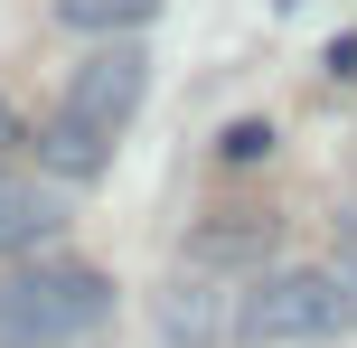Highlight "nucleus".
Segmentation results:
<instances>
[{"label":"nucleus","instance_id":"obj_6","mask_svg":"<svg viewBox=\"0 0 357 348\" xmlns=\"http://www.w3.org/2000/svg\"><path fill=\"white\" fill-rule=\"evenodd\" d=\"M38 160H47L66 188H85V179H104V169H113V132H94V123H75V113H56V123L38 132Z\"/></svg>","mask_w":357,"mask_h":348},{"label":"nucleus","instance_id":"obj_4","mask_svg":"<svg viewBox=\"0 0 357 348\" xmlns=\"http://www.w3.org/2000/svg\"><path fill=\"white\" fill-rule=\"evenodd\" d=\"M235 311H245V292H226V273L188 264V273H169L160 292H151V339L160 348H226Z\"/></svg>","mask_w":357,"mask_h":348},{"label":"nucleus","instance_id":"obj_12","mask_svg":"<svg viewBox=\"0 0 357 348\" xmlns=\"http://www.w3.org/2000/svg\"><path fill=\"white\" fill-rule=\"evenodd\" d=\"M282 10H301V0H282Z\"/></svg>","mask_w":357,"mask_h":348},{"label":"nucleus","instance_id":"obj_1","mask_svg":"<svg viewBox=\"0 0 357 348\" xmlns=\"http://www.w3.org/2000/svg\"><path fill=\"white\" fill-rule=\"evenodd\" d=\"M113 320V273L94 264H29L0 282V348H85Z\"/></svg>","mask_w":357,"mask_h":348},{"label":"nucleus","instance_id":"obj_8","mask_svg":"<svg viewBox=\"0 0 357 348\" xmlns=\"http://www.w3.org/2000/svg\"><path fill=\"white\" fill-rule=\"evenodd\" d=\"M56 19L66 29H94V38H132L160 19V0H56Z\"/></svg>","mask_w":357,"mask_h":348},{"label":"nucleus","instance_id":"obj_11","mask_svg":"<svg viewBox=\"0 0 357 348\" xmlns=\"http://www.w3.org/2000/svg\"><path fill=\"white\" fill-rule=\"evenodd\" d=\"M0 132H10V104H0Z\"/></svg>","mask_w":357,"mask_h":348},{"label":"nucleus","instance_id":"obj_5","mask_svg":"<svg viewBox=\"0 0 357 348\" xmlns=\"http://www.w3.org/2000/svg\"><path fill=\"white\" fill-rule=\"evenodd\" d=\"M56 226H66V198L19 179V169H0V255H38Z\"/></svg>","mask_w":357,"mask_h":348},{"label":"nucleus","instance_id":"obj_9","mask_svg":"<svg viewBox=\"0 0 357 348\" xmlns=\"http://www.w3.org/2000/svg\"><path fill=\"white\" fill-rule=\"evenodd\" d=\"M264 151H273V123H235L226 132V160H264Z\"/></svg>","mask_w":357,"mask_h":348},{"label":"nucleus","instance_id":"obj_7","mask_svg":"<svg viewBox=\"0 0 357 348\" xmlns=\"http://www.w3.org/2000/svg\"><path fill=\"white\" fill-rule=\"evenodd\" d=\"M264 255H273V226H264V217H216L207 236H197V255H188V264L226 273V264H264Z\"/></svg>","mask_w":357,"mask_h":348},{"label":"nucleus","instance_id":"obj_3","mask_svg":"<svg viewBox=\"0 0 357 348\" xmlns=\"http://www.w3.org/2000/svg\"><path fill=\"white\" fill-rule=\"evenodd\" d=\"M142 94H151V47L142 38H104V47L66 75V104L56 113H75V123H94V132H123L132 113H142Z\"/></svg>","mask_w":357,"mask_h":348},{"label":"nucleus","instance_id":"obj_10","mask_svg":"<svg viewBox=\"0 0 357 348\" xmlns=\"http://www.w3.org/2000/svg\"><path fill=\"white\" fill-rule=\"evenodd\" d=\"M339 282H348V292H357V207H348V217H339Z\"/></svg>","mask_w":357,"mask_h":348},{"label":"nucleus","instance_id":"obj_2","mask_svg":"<svg viewBox=\"0 0 357 348\" xmlns=\"http://www.w3.org/2000/svg\"><path fill=\"white\" fill-rule=\"evenodd\" d=\"M357 330V292L339 282V264H282V273H254L245 311H235V339L245 348H320Z\"/></svg>","mask_w":357,"mask_h":348}]
</instances>
